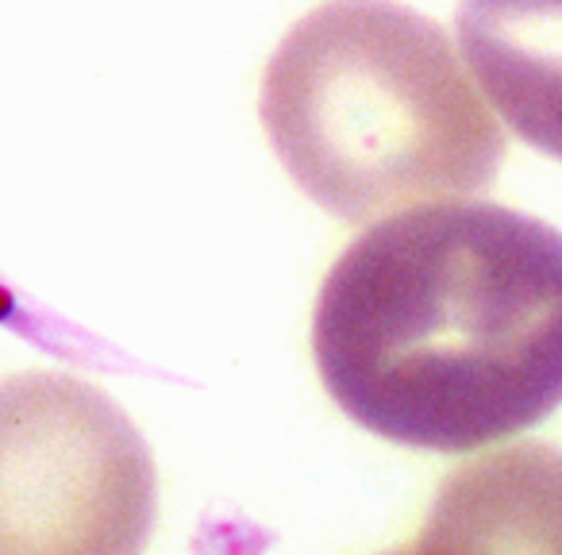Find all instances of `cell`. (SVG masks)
<instances>
[{"mask_svg":"<svg viewBox=\"0 0 562 555\" xmlns=\"http://www.w3.org/2000/svg\"><path fill=\"white\" fill-rule=\"evenodd\" d=\"M324 390L367 432L474 452L562 406V232L490 201L405 209L328 270Z\"/></svg>","mask_w":562,"mask_h":555,"instance_id":"6da1fadb","label":"cell"},{"mask_svg":"<svg viewBox=\"0 0 562 555\" xmlns=\"http://www.w3.org/2000/svg\"><path fill=\"white\" fill-rule=\"evenodd\" d=\"M262 124L285 174L351 224L482 193L505 155L454 43L397 0H328L301 16L266 66Z\"/></svg>","mask_w":562,"mask_h":555,"instance_id":"7a4b0ae2","label":"cell"},{"mask_svg":"<svg viewBox=\"0 0 562 555\" xmlns=\"http://www.w3.org/2000/svg\"><path fill=\"white\" fill-rule=\"evenodd\" d=\"M155 459L109 393L70 375L0 382V555H143Z\"/></svg>","mask_w":562,"mask_h":555,"instance_id":"3957f363","label":"cell"},{"mask_svg":"<svg viewBox=\"0 0 562 555\" xmlns=\"http://www.w3.org/2000/svg\"><path fill=\"white\" fill-rule=\"evenodd\" d=\"M413 555H562V452L516 444L459 467Z\"/></svg>","mask_w":562,"mask_h":555,"instance_id":"277c9868","label":"cell"},{"mask_svg":"<svg viewBox=\"0 0 562 555\" xmlns=\"http://www.w3.org/2000/svg\"><path fill=\"white\" fill-rule=\"evenodd\" d=\"M454 24L501 120L562 163V0H462Z\"/></svg>","mask_w":562,"mask_h":555,"instance_id":"5b68a950","label":"cell"},{"mask_svg":"<svg viewBox=\"0 0 562 555\" xmlns=\"http://www.w3.org/2000/svg\"><path fill=\"white\" fill-rule=\"evenodd\" d=\"M385 555H413V547H397V552H385Z\"/></svg>","mask_w":562,"mask_h":555,"instance_id":"8992f818","label":"cell"}]
</instances>
